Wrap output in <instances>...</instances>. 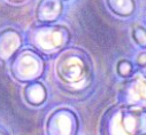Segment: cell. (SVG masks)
Here are the masks:
<instances>
[{"label": "cell", "mask_w": 146, "mask_h": 135, "mask_svg": "<svg viewBox=\"0 0 146 135\" xmlns=\"http://www.w3.org/2000/svg\"><path fill=\"white\" fill-rule=\"evenodd\" d=\"M55 76L66 92L78 94L86 90L93 80V63L88 52L75 46L62 49L55 62Z\"/></svg>", "instance_id": "cell-1"}, {"label": "cell", "mask_w": 146, "mask_h": 135, "mask_svg": "<svg viewBox=\"0 0 146 135\" xmlns=\"http://www.w3.org/2000/svg\"><path fill=\"white\" fill-rule=\"evenodd\" d=\"M100 134L146 135V109L117 103L102 116Z\"/></svg>", "instance_id": "cell-2"}, {"label": "cell", "mask_w": 146, "mask_h": 135, "mask_svg": "<svg viewBox=\"0 0 146 135\" xmlns=\"http://www.w3.org/2000/svg\"><path fill=\"white\" fill-rule=\"evenodd\" d=\"M28 43L42 55L52 56L59 54L69 46L71 33L64 25L53 23H42L33 25L28 31Z\"/></svg>", "instance_id": "cell-3"}, {"label": "cell", "mask_w": 146, "mask_h": 135, "mask_svg": "<svg viewBox=\"0 0 146 135\" xmlns=\"http://www.w3.org/2000/svg\"><path fill=\"white\" fill-rule=\"evenodd\" d=\"M11 73L13 78L22 84L39 80L45 72V60L36 49L25 48L19 50L11 58Z\"/></svg>", "instance_id": "cell-4"}, {"label": "cell", "mask_w": 146, "mask_h": 135, "mask_svg": "<svg viewBox=\"0 0 146 135\" xmlns=\"http://www.w3.org/2000/svg\"><path fill=\"white\" fill-rule=\"evenodd\" d=\"M120 104L146 109V75L135 72L127 78L117 92Z\"/></svg>", "instance_id": "cell-5"}, {"label": "cell", "mask_w": 146, "mask_h": 135, "mask_svg": "<svg viewBox=\"0 0 146 135\" xmlns=\"http://www.w3.org/2000/svg\"><path fill=\"white\" fill-rule=\"evenodd\" d=\"M78 117L69 108L54 110L46 121V133L48 135H75L78 132Z\"/></svg>", "instance_id": "cell-6"}, {"label": "cell", "mask_w": 146, "mask_h": 135, "mask_svg": "<svg viewBox=\"0 0 146 135\" xmlns=\"http://www.w3.org/2000/svg\"><path fill=\"white\" fill-rule=\"evenodd\" d=\"M22 44V36L16 30L7 28L1 31L0 32V61H11V58L21 49Z\"/></svg>", "instance_id": "cell-7"}, {"label": "cell", "mask_w": 146, "mask_h": 135, "mask_svg": "<svg viewBox=\"0 0 146 135\" xmlns=\"http://www.w3.org/2000/svg\"><path fill=\"white\" fill-rule=\"evenodd\" d=\"M63 0H39L36 8V17L40 23L56 22L63 12Z\"/></svg>", "instance_id": "cell-8"}, {"label": "cell", "mask_w": 146, "mask_h": 135, "mask_svg": "<svg viewBox=\"0 0 146 135\" xmlns=\"http://www.w3.org/2000/svg\"><path fill=\"white\" fill-rule=\"evenodd\" d=\"M23 98L31 107H40L47 98V90L43 83L39 80L25 84L23 89Z\"/></svg>", "instance_id": "cell-9"}, {"label": "cell", "mask_w": 146, "mask_h": 135, "mask_svg": "<svg viewBox=\"0 0 146 135\" xmlns=\"http://www.w3.org/2000/svg\"><path fill=\"white\" fill-rule=\"evenodd\" d=\"M106 4L109 10L119 17H129L137 8L136 0H106Z\"/></svg>", "instance_id": "cell-10"}, {"label": "cell", "mask_w": 146, "mask_h": 135, "mask_svg": "<svg viewBox=\"0 0 146 135\" xmlns=\"http://www.w3.org/2000/svg\"><path fill=\"white\" fill-rule=\"evenodd\" d=\"M133 41L141 48L146 49V29L141 25H135L131 31Z\"/></svg>", "instance_id": "cell-11"}, {"label": "cell", "mask_w": 146, "mask_h": 135, "mask_svg": "<svg viewBox=\"0 0 146 135\" xmlns=\"http://www.w3.org/2000/svg\"><path fill=\"white\" fill-rule=\"evenodd\" d=\"M116 72H117V75L120 77L127 79V78L131 77L135 73L133 72V65L128 60H121L116 64Z\"/></svg>", "instance_id": "cell-12"}, {"label": "cell", "mask_w": 146, "mask_h": 135, "mask_svg": "<svg viewBox=\"0 0 146 135\" xmlns=\"http://www.w3.org/2000/svg\"><path fill=\"white\" fill-rule=\"evenodd\" d=\"M136 63H137V65L140 66V68L146 66V49H144L143 52H140V53L137 55V57H136Z\"/></svg>", "instance_id": "cell-13"}, {"label": "cell", "mask_w": 146, "mask_h": 135, "mask_svg": "<svg viewBox=\"0 0 146 135\" xmlns=\"http://www.w3.org/2000/svg\"><path fill=\"white\" fill-rule=\"evenodd\" d=\"M9 3H13V4H22V3H25L28 0H8Z\"/></svg>", "instance_id": "cell-14"}, {"label": "cell", "mask_w": 146, "mask_h": 135, "mask_svg": "<svg viewBox=\"0 0 146 135\" xmlns=\"http://www.w3.org/2000/svg\"><path fill=\"white\" fill-rule=\"evenodd\" d=\"M64 1H68V0H64Z\"/></svg>", "instance_id": "cell-15"}]
</instances>
